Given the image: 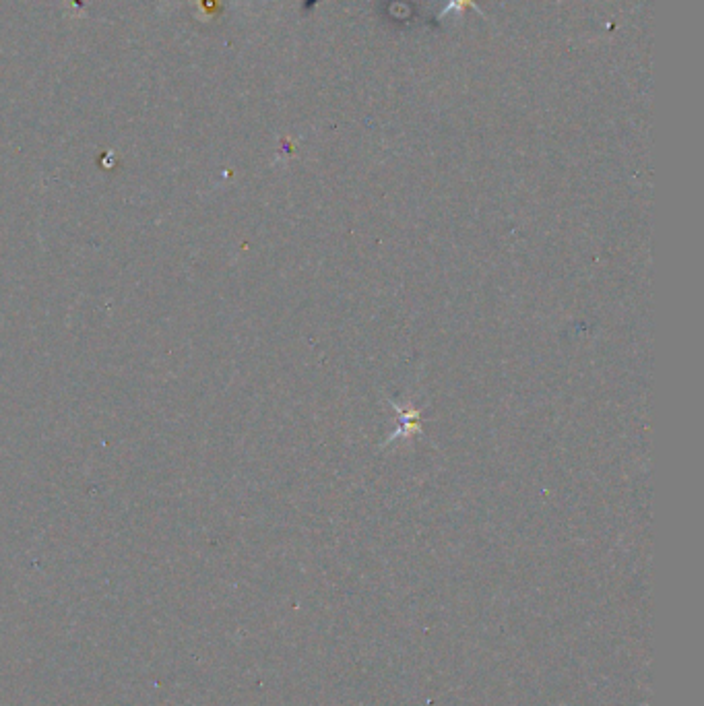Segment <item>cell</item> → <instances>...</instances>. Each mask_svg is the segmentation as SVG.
<instances>
[{
  "mask_svg": "<svg viewBox=\"0 0 704 706\" xmlns=\"http://www.w3.org/2000/svg\"><path fill=\"white\" fill-rule=\"evenodd\" d=\"M467 7H473V9L479 13V9L475 7V0H451V5H448V7L442 11L440 17H444V13H448V11H463V9H467Z\"/></svg>",
  "mask_w": 704,
  "mask_h": 706,
  "instance_id": "6da1fadb",
  "label": "cell"
}]
</instances>
